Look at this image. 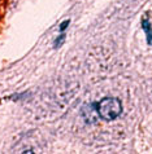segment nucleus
<instances>
[{
    "label": "nucleus",
    "instance_id": "nucleus-4",
    "mask_svg": "<svg viewBox=\"0 0 152 154\" xmlns=\"http://www.w3.org/2000/svg\"><path fill=\"white\" fill-rule=\"evenodd\" d=\"M65 40V34H61L57 39H56V42H55V48H57V47H60L63 44V42Z\"/></svg>",
    "mask_w": 152,
    "mask_h": 154
},
{
    "label": "nucleus",
    "instance_id": "nucleus-1",
    "mask_svg": "<svg viewBox=\"0 0 152 154\" xmlns=\"http://www.w3.org/2000/svg\"><path fill=\"white\" fill-rule=\"evenodd\" d=\"M96 109L104 121H115L122 112V104L117 97H105L96 104Z\"/></svg>",
    "mask_w": 152,
    "mask_h": 154
},
{
    "label": "nucleus",
    "instance_id": "nucleus-3",
    "mask_svg": "<svg viewBox=\"0 0 152 154\" xmlns=\"http://www.w3.org/2000/svg\"><path fill=\"white\" fill-rule=\"evenodd\" d=\"M142 29L144 30L146 32V36H147V43H148L150 45H152V26L148 21V17L144 16L142 18Z\"/></svg>",
    "mask_w": 152,
    "mask_h": 154
},
{
    "label": "nucleus",
    "instance_id": "nucleus-2",
    "mask_svg": "<svg viewBox=\"0 0 152 154\" xmlns=\"http://www.w3.org/2000/svg\"><path fill=\"white\" fill-rule=\"evenodd\" d=\"M82 117L85 118V121L87 123H92L98 119L99 114H98V109H96V104H90L82 108Z\"/></svg>",
    "mask_w": 152,
    "mask_h": 154
},
{
    "label": "nucleus",
    "instance_id": "nucleus-5",
    "mask_svg": "<svg viewBox=\"0 0 152 154\" xmlns=\"http://www.w3.org/2000/svg\"><path fill=\"white\" fill-rule=\"evenodd\" d=\"M69 23H70V21H69V20H66V21H64V22L61 23V25H60V31H64V30L65 29H66V26H69Z\"/></svg>",
    "mask_w": 152,
    "mask_h": 154
}]
</instances>
